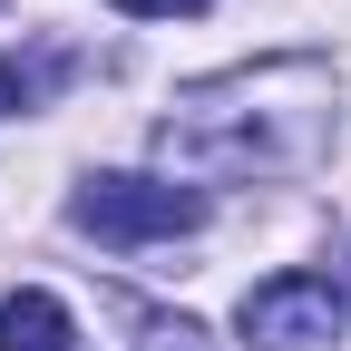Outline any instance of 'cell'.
Returning <instances> with one entry per match:
<instances>
[{
  "instance_id": "cell-2",
  "label": "cell",
  "mask_w": 351,
  "mask_h": 351,
  "mask_svg": "<svg viewBox=\"0 0 351 351\" xmlns=\"http://www.w3.org/2000/svg\"><path fill=\"white\" fill-rule=\"evenodd\" d=\"M244 341L254 351H332L341 322H351V302L322 283V274H274V283H254L244 293Z\"/></svg>"
},
{
  "instance_id": "cell-3",
  "label": "cell",
  "mask_w": 351,
  "mask_h": 351,
  "mask_svg": "<svg viewBox=\"0 0 351 351\" xmlns=\"http://www.w3.org/2000/svg\"><path fill=\"white\" fill-rule=\"evenodd\" d=\"M0 351H69V302L59 293H10L0 302Z\"/></svg>"
},
{
  "instance_id": "cell-1",
  "label": "cell",
  "mask_w": 351,
  "mask_h": 351,
  "mask_svg": "<svg viewBox=\"0 0 351 351\" xmlns=\"http://www.w3.org/2000/svg\"><path fill=\"white\" fill-rule=\"evenodd\" d=\"M69 225L98 234V244H176V234L205 225V195L166 186V176H88L69 195Z\"/></svg>"
},
{
  "instance_id": "cell-4",
  "label": "cell",
  "mask_w": 351,
  "mask_h": 351,
  "mask_svg": "<svg viewBox=\"0 0 351 351\" xmlns=\"http://www.w3.org/2000/svg\"><path fill=\"white\" fill-rule=\"evenodd\" d=\"M117 322L137 332V351H195V341H205L186 313H156V302H137V293H117Z\"/></svg>"
},
{
  "instance_id": "cell-5",
  "label": "cell",
  "mask_w": 351,
  "mask_h": 351,
  "mask_svg": "<svg viewBox=\"0 0 351 351\" xmlns=\"http://www.w3.org/2000/svg\"><path fill=\"white\" fill-rule=\"evenodd\" d=\"M117 10H127V20H195L205 0H117Z\"/></svg>"
},
{
  "instance_id": "cell-7",
  "label": "cell",
  "mask_w": 351,
  "mask_h": 351,
  "mask_svg": "<svg viewBox=\"0 0 351 351\" xmlns=\"http://www.w3.org/2000/svg\"><path fill=\"white\" fill-rule=\"evenodd\" d=\"M341 302H351V293H341Z\"/></svg>"
},
{
  "instance_id": "cell-6",
  "label": "cell",
  "mask_w": 351,
  "mask_h": 351,
  "mask_svg": "<svg viewBox=\"0 0 351 351\" xmlns=\"http://www.w3.org/2000/svg\"><path fill=\"white\" fill-rule=\"evenodd\" d=\"M20 98H29V88H20V69H10V59H0V117H10Z\"/></svg>"
}]
</instances>
